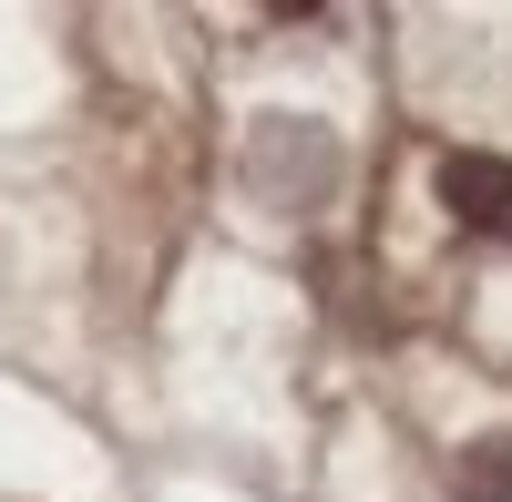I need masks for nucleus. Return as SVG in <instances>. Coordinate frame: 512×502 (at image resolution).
<instances>
[{
    "label": "nucleus",
    "mask_w": 512,
    "mask_h": 502,
    "mask_svg": "<svg viewBox=\"0 0 512 502\" xmlns=\"http://www.w3.org/2000/svg\"><path fill=\"white\" fill-rule=\"evenodd\" d=\"M328 164H338L328 134H318V123H297V113H277L267 134L246 144V175L267 185V195H318V185H328Z\"/></svg>",
    "instance_id": "nucleus-1"
},
{
    "label": "nucleus",
    "mask_w": 512,
    "mask_h": 502,
    "mask_svg": "<svg viewBox=\"0 0 512 502\" xmlns=\"http://www.w3.org/2000/svg\"><path fill=\"white\" fill-rule=\"evenodd\" d=\"M441 205H451L461 226L502 236L512 226V164L502 154H441Z\"/></svg>",
    "instance_id": "nucleus-2"
},
{
    "label": "nucleus",
    "mask_w": 512,
    "mask_h": 502,
    "mask_svg": "<svg viewBox=\"0 0 512 502\" xmlns=\"http://www.w3.org/2000/svg\"><path fill=\"white\" fill-rule=\"evenodd\" d=\"M451 502H512V431L472 441V451L451 462Z\"/></svg>",
    "instance_id": "nucleus-3"
}]
</instances>
